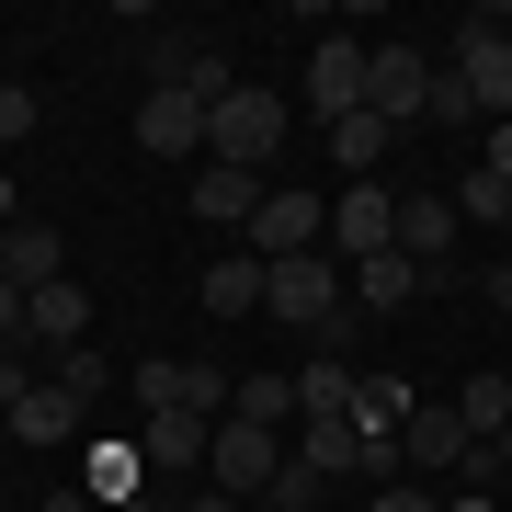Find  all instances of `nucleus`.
Wrapping results in <instances>:
<instances>
[{"mask_svg":"<svg viewBox=\"0 0 512 512\" xmlns=\"http://www.w3.org/2000/svg\"><path fill=\"white\" fill-rule=\"evenodd\" d=\"M262 274H274V285H262V319H296V330H308V342H330V319L353 308V274H342V262H330V251L262 262Z\"/></svg>","mask_w":512,"mask_h":512,"instance_id":"obj_1","label":"nucleus"},{"mask_svg":"<svg viewBox=\"0 0 512 512\" xmlns=\"http://www.w3.org/2000/svg\"><path fill=\"white\" fill-rule=\"evenodd\" d=\"M274 148H285V92H262V80H239V92L205 114V160H228V171H274Z\"/></svg>","mask_w":512,"mask_h":512,"instance_id":"obj_2","label":"nucleus"},{"mask_svg":"<svg viewBox=\"0 0 512 512\" xmlns=\"http://www.w3.org/2000/svg\"><path fill=\"white\" fill-rule=\"evenodd\" d=\"M376 251H399V194L387 183H342L330 194V262L353 274V262H376Z\"/></svg>","mask_w":512,"mask_h":512,"instance_id":"obj_3","label":"nucleus"},{"mask_svg":"<svg viewBox=\"0 0 512 512\" xmlns=\"http://www.w3.org/2000/svg\"><path fill=\"white\" fill-rule=\"evenodd\" d=\"M285 456H296V444L285 433H262V421H217V444H205V478H217V490L239 501V490H274V478H285Z\"/></svg>","mask_w":512,"mask_h":512,"instance_id":"obj_4","label":"nucleus"},{"mask_svg":"<svg viewBox=\"0 0 512 512\" xmlns=\"http://www.w3.org/2000/svg\"><path fill=\"white\" fill-rule=\"evenodd\" d=\"M456 80H467V103L490 114V126H512V23L501 12H478L456 35Z\"/></svg>","mask_w":512,"mask_h":512,"instance_id":"obj_5","label":"nucleus"},{"mask_svg":"<svg viewBox=\"0 0 512 512\" xmlns=\"http://www.w3.org/2000/svg\"><path fill=\"white\" fill-rule=\"evenodd\" d=\"M148 92H183V103L217 114V103L239 92V69H228L217 46H194V35H160V46H148Z\"/></svg>","mask_w":512,"mask_h":512,"instance_id":"obj_6","label":"nucleus"},{"mask_svg":"<svg viewBox=\"0 0 512 512\" xmlns=\"http://www.w3.org/2000/svg\"><path fill=\"white\" fill-rule=\"evenodd\" d=\"M137 399H148V410H205V421H228V410H239V376H217V365H171V353H148V365H137Z\"/></svg>","mask_w":512,"mask_h":512,"instance_id":"obj_7","label":"nucleus"},{"mask_svg":"<svg viewBox=\"0 0 512 512\" xmlns=\"http://www.w3.org/2000/svg\"><path fill=\"white\" fill-rule=\"evenodd\" d=\"M365 103L387 126H421V103H433V69H421V46H376L365 57Z\"/></svg>","mask_w":512,"mask_h":512,"instance_id":"obj_8","label":"nucleus"},{"mask_svg":"<svg viewBox=\"0 0 512 512\" xmlns=\"http://www.w3.org/2000/svg\"><path fill=\"white\" fill-rule=\"evenodd\" d=\"M365 35H319V57H308V92H319V114L342 126V114H365Z\"/></svg>","mask_w":512,"mask_h":512,"instance_id":"obj_9","label":"nucleus"},{"mask_svg":"<svg viewBox=\"0 0 512 512\" xmlns=\"http://www.w3.org/2000/svg\"><path fill=\"white\" fill-rule=\"evenodd\" d=\"M0 285H23V296L69 285V251H57V228H46V217H12V228H0Z\"/></svg>","mask_w":512,"mask_h":512,"instance_id":"obj_10","label":"nucleus"},{"mask_svg":"<svg viewBox=\"0 0 512 512\" xmlns=\"http://www.w3.org/2000/svg\"><path fill=\"white\" fill-rule=\"evenodd\" d=\"M80 421H92V410H80L69 387H23L0 433H12V444H35V456H57V444H80Z\"/></svg>","mask_w":512,"mask_h":512,"instance_id":"obj_11","label":"nucleus"},{"mask_svg":"<svg viewBox=\"0 0 512 512\" xmlns=\"http://www.w3.org/2000/svg\"><path fill=\"white\" fill-rule=\"evenodd\" d=\"M137 148H148V160H194V148H205V103L148 92V103H137Z\"/></svg>","mask_w":512,"mask_h":512,"instance_id":"obj_12","label":"nucleus"},{"mask_svg":"<svg viewBox=\"0 0 512 512\" xmlns=\"http://www.w3.org/2000/svg\"><path fill=\"white\" fill-rule=\"evenodd\" d=\"M399 251L421 274H444V251H456V194H399Z\"/></svg>","mask_w":512,"mask_h":512,"instance_id":"obj_13","label":"nucleus"},{"mask_svg":"<svg viewBox=\"0 0 512 512\" xmlns=\"http://www.w3.org/2000/svg\"><path fill=\"white\" fill-rule=\"evenodd\" d=\"M262 194H274L262 171H228V160H205V171H194V217H217V228H251V217H262Z\"/></svg>","mask_w":512,"mask_h":512,"instance_id":"obj_14","label":"nucleus"},{"mask_svg":"<svg viewBox=\"0 0 512 512\" xmlns=\"http://www.w3.org/2000/svg\"><path fill=\"white\" fill-rule=\"evenodd\" d=\"M23 330H35L46 353H80V342H92V285H80V274H69V285H46L35 308H23Z\"/></svg>","mask_w":512,"mask_h":512,"instance_id":"obj_15","label":"nucleus"},{"mask_svg":"<svg viewBox=\"0 0 512 512\" xmlns=\"http://www.w3.org/2000/svg\"><path fill=\"white\" fill-rule=\"evenodd\" d=\"M205 444H217V421H205V410H148L137 456H148V467H205Z\"/></svg>","mask_w":512,"mask_h":512,"instance_id":"obj_16","label":"nucleus"},{"mask_svg":"<svg viewBox=\"0 0 512 512\" xmlns=\"http://www.w3.org/2000/svg\"><path fill=\"white\" fill-rule=\"evenodd\" d=\"M262 285H274V274H262V262L251 251H228V262H205V319H262Z\"/></svg>","mask_w":512,"mask_h":512,"instance_id":"obj_17","label":"nucleus"},{"mask_svg":"<svg viewBox=\"0 0 512 512\" xmlns=\"http://www.w3.org/2000/svg\"><path fill=\"white\" fill-rule=\"evenodd\" d=\"M296 467H308V478H365V433H353V410H342V421H308V433H296Z\"/></svg>","mask_w":512,"mask_h":512,"instance_id":"obj_18","label":"nucleus"},{"mask_svg":"<svg viewBox=\"0 0 512 512\" xmlns=\"http://www.w3.org/2000/svg\"><path fill=\"white\" fill-rule=\"evenodd\" d=\"M421 285H433V274H421L410 251H376V262H353V308H365V319H376V308H410Z\"/></svg>","mask_w":512,"mask_h":512,"instance_id":"obj_19","label":"nucleus"},{"mask_svg":"<svg viewBox=\"0 0 512 512\" xmlns=\"http://www.w3.org/2000/svg\"><path fill=\"white\" fill-rule=\"evenodd\" d=\"M387 148H399V126H387L376 103H365V114H342V126H330V160H342L353 183H376V160H387Z\"/></svg>","mask_w":512,"mask_h":512,"instance_id":"obj_20","label":"nucleus"},{"mask_svg":"<svg viewBox=\"0 0 512 512\" xmlns=\"http://www.w3.org/2000/svg\"><path fill=\"white\" fill-rule=\"evenodd\" d=\"M137 467H148L137 444H92V467H80V490H92V512H126V501H137Z\"/></svg>","mask_w":512,"mask_h":512,"instance_id":"obj_21","label":"nucleus"},{"mask_svg":"<svg viewBox=\"0 0 512 512\" xmlns=\"http://www.w3.org/2000/svg\"><path fill=\"white\" fill-rule=\"evenodd\" d=\"M353 387H365L353 365H330V353H308V365H296V410H308V421H342V410H353Z\"/></svg>","mask_w":512,"mask_h":512,"instance_id":"obj_22","label":"nucleus"},{"mask_svg":"<svg viewBox=\"0 0 512 512\" xmlns=\"http://www.w3.org/2000/svg\"><path fill=\"white\" fill-rule=\"evenodd\" d=\"M410 399H421V387H399V376H365V387H353V433H365V444H387V433L410 421Z\"/></svg>","mask_w":512,"mask_h":512,"instance_id":"obj_23","label":"nucleus"},{"mask_svg":"<svg viewBox=\"0 0 512 512\" xmlns=\"http://www.w3.org/2000/svg\"><path fill=\"white\" fill-rule=\"evenodd\" d=\"M456 421H467L478 444H501V421H512V376H467V387H456Z\"/></svg>","mask_w":512,"mask_h":512,"instance_id":"obj_24","label":"nucleus"},{"mask_svg":"<svg viewBox=\"0 0 512 512\" xmlns=\"http://www.w3.org/2000/svg\"><path fill=\"white\" fill-rule=\"evenodd\" d=\"M239 421L285 433V421H296V376H239Z\"/></svg>","mask_w":512,"mask_h":512,"instance_id":"obj_25","label":"nucleus"},{"mask_svg":"<svg viewBox=\"0 0 512 512\" xmlns=\"http://www.w3.org/2000/svg\"><path fill=\"white\" fill-rule=\"evenodd\" d=\"M512 228V183H490V171H467V183H456V228Z\"/></svg>","mask_w":512,"mask_h":512,"instance_id":"obj_26","label":"nucleus"},{"mask_svg":"<svg viewBox=\"0 0 512 512\" xmlns=\"http://www.w3.org/2000/svg\"><path fill=\"white\" fill-rule=\"evenodd\" d=\"M46 387H69V399H80V410H92V399H103V387H114V365H103V353H92V342H80V353H57V376H46Z\"/></svg>","mask_w":512,"mask_h":512,"instance_id":"obj_27","label":"nucleus"},{"mask_svg":"<svg viewBox=\"0 0 512 512\" xmlns=\"http://www.w3.org/2000/svg\"><path fill=\"white\" fill-rule=\"evenodd\" d=\"M421 114H433V126H478V103H467L456 69H433V103H421Z\"/></svg>","mask_w":512,"mask_h":512,"instance_id":"obj_28","label":"nucleus"},{"mask_svg":"<svg viewBox=\"0 0 512 512\" xmlns=\"http://www.w3.org/2000/svg\"><path fill=\"white\" fill-rule=\"evenodd\" d=\"M262 512H319V478H308V467L285 456V478H274V490H262Z\"/></svg>","mask_w":512,"mask_h":512,"instance_id":"obj_29","label":"nucleus"},{"mask_svg":"<svg viewBox=\"0 0 512 512\" xmlns=\"http://www.w3.org/2000/svg\"><path fill=\"white\" fill-rule=\"evenodd\" d=\"M35 137V92H23V80H0V148H23Z\"/></svg>","mask_w":512,"mask_h":512,"instance_id":"obj_30","label":"nucleus"},{"mask_svg":"<svg viewBox=\"0 0 512 512\" xmlns=\"http://www.w3.org/2000/svg\"><path fill=\"white\" fill-rule=\"evenodd\" d=\"M365 512H444V501H433V490H421V478H410V490H376Z\"/></svg>","mask_w":512,"mask_h":512,"instance_id":"obj_31","label":"nucleus"},{"mask_svg":"<svg viewBox=\"0 0 512 512\" xmlns=\"http://www.w3.org/2000/svg\"><path fill=\"white\" fill-rule=\"evenodd\" d=\"M23 308H35V296H23V285H0V353L23 342Z\"/></svg>","mask_w":512,"mask_h":512,"instance_id":"obj_32","label":"nucleus"},{"mask_svg":"<svg viewBox=\"0 0 512 512\" xmlns=\"http://www.w3.org/2000/svg\"><path fill=\"white\" fill-rule=\"evenodd\" d=\"M478 171H490V183H512V126H490V148H478Z\"/></svg>","mask_w":512,"mask_h":512,"instance_id":"obj_33","label":"nucleus"},{"mask_svg":"<svg viewBox=\"0 0 512 512\" xmlns=\"http://www.w3.org/2000/svg\"><path fill=\"white\" fill-rule=\"evenodd\" d=\"M444 512H512L501 490H456V501H444Z\"/></svg>","mask_w":512,"mask_h":512,"instance_id":"obj_34","label":"nucleus"},{"mask_svg":"<svg viewBox=\"0 0 512 512\" xmlns=\"http://www.w3.org/2000/svg\"><path fill=\"white\" fill-rule=\"evenodd\" d=\"M490 308H512V251H501V262H490Z\"/></svg>","mask_w":512,"mask_h":512,"instance_id":"obj_35","label":"nucleus"},{"mask_svg":"<svg viewBox=\"0 0 512 512\" xmlns=\"http://www.w3.org/2000/svg\"><path fill=\"white\" fill-rule=\"evenodd\" d=\"M183 512H251V501H228V490H194V501H183Z\"/></svg>","mask_w":512,"mask_h":512,"instance_id":"obj_36","label":"nucleus"},{"mask_svg":"<svg viewBox=\"0 0 512 512\" xmlns=\"http://www.w3.org/2000/svg\"><path fill=\"white\" fill-rule=\"evenodd\" d=\"M490 456H501V478H512V421H501V444H490Z\"/></svg>","mask_w":512,"mask_h":512,"instance_id":"obj_37","label":"nucleus"},{"mask_svg":"<svg viewBox=\"0 0 512 512\" xmlns=\"http://www.w3.org/2000/svg\"><path fill=\"white\" fill-rule=\"evenodd\" d=\"M126 512H148V501H126Z\"/></svg>","mask_w":512,"mask_h":512,"instance_id":"obj_38","label":"nucleus"},{"mask_svg":"<svg viewBox=\"0 0 512 512\" xmlns=\"http://www.w3.org/2000/svg\"><path fill=\"white\" fill-rule=\"evenodd\" d=\"M0 512H12V501H0Z\"/></svg>","mask_w":512,"mask_h":512,"instance_id":"obj_39","label":"nucleus"},{"mask_svg":"<svg viewBox=\"0 0 512 512\" xmlns=\"http://www.w3.org/2000/svg\"><path fill=\"white\" fill-rule=\"evenodd\" d=\"M501 376H512V365H501Z\"/></svg>","mask_w":512,"mask_h":512,"instance_id":"obj_40","label":"nucleus"}]
</instances>
